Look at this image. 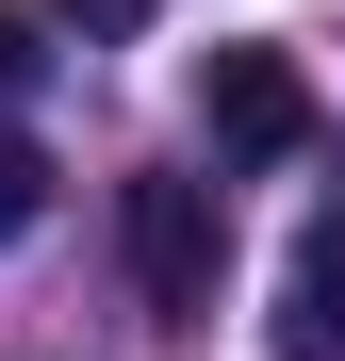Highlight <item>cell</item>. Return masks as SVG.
I'll return each instance as SVG.
<instances>
[{
  "label": "cell",
  "mask_w": 345,
  "mask_h": 361,
  "mask_svg": "<svg viewBox=\"0 0 345 361\" xmlns=\"http://www.w3.org/2000/svg\"><path fill=\"white\" fill-rule=\"evenodd\" d=\"M279 361H345V230H313L279 279Z\"/></svg>",
  "instance_id": "3"
},
{
  "label": "cell",
  "mask_w": 345,
  "mask_h": 361,
  "mask_svg": "<svg viewBox=\"0 0 345 361\" xmlns=\"http://www.w3.org/2000/svg\"><path fill=\"white\" fill-rule=\"evenodd\" d=\"M33 66H49V33L17 17V0H0V99H33Z\"/></svg>",
  "instance_id": "5"
},
{
  "label": "cell",
  "mask_w": 345,
  "mask_h": 361,
  "mask_svg": "<svg viewBox=\"0 0 345 361\" xmlns=\"http://www.w3.org/2000/svg\"><path fill=\"white\" fill-rule=\"evenodd\" d=\"M198 115H214L230 164H296V148H313V82H296V49H263V33L198 66Z\"/></svg>",
  "instance_id": "2"
},
{
  "label": "cell",
  "mask_w": 345,
  "mask_h": 361,
  "mask_svg": "<svg viewBox=\"0 0 345 361\" xmlns=\"http://www.w3.org/2000/svg\"><path fill=\"white\" fill-rule=\"evenodd\" d=\"M132 295H148V329H214V279H230V197L214 180H132Z\"/></svg>",
  "instance_id": "1"
},
{
  "label": "cell",
  "mask_w": 345,
  "mask_h": 361,
  "mask_svg": "<svg viewBox=\"0 0 345 361\" xmlns=\"http://www.w3.org/2000/svg\"><path fill=\"white\" fill-rule=\"evenodd\" d=\"M33 214H49V164H33V132H0V247H17Z\"/></svg>",
  "instance_id": "4"
},
{
  "label": "cell",
  "mask_w": 345,
  "mask_h": 361,
  "mask_svg": "<svg viewBox=\"0 0 345 361\" xmlns=\"http://www.w3.org/2000/svg\"><path fill=\"white\" fill-rule=\"evenodd\" d=\"M66 33H148V0H49Z\"/></svg>",
  "instance_id": "6"
}]
</instances>
